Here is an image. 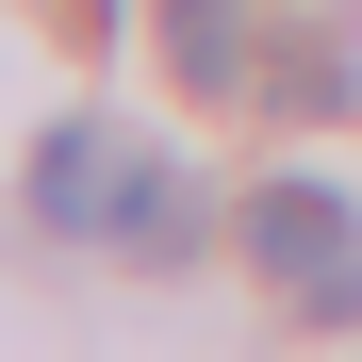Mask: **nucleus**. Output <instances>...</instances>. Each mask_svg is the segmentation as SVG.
Returning <instances> with one entry per match:
<instances>
[{"mask_svg":"<svg viewBox=\"0 0 362 362\" xmlns=\"http://www.w3.org/2000/svg\"><path fill=\"white\" fill-rule=\"evenodd\" d=\"M247 264L313 329H362V214L329 198V181H264V198H247Z\"/></svg>","mask_w":362,"mask_h":362,"instance_id":"f257e3e1","label":"nucleus"},{"mask_svg":"<svg viewBox=\"0 0 362 362\" xmlns=\"http://www.w3.org/2000/svg\"><path fill=\"white\" fill-rule=\"evenodd\" d=\"M132 132H99V115H66V132H49L33 148V230H115V214H132Z\"/></svg>","mask_w":362,"mask_h":362,"instance_id":"f03ea898","label":"nucleus"},{"mask_svg":"<svg viewBox=\"0 0 362 362\" xmlns=\"http://www.w3.org/2000/svg\"><path fill=\"white\" fill-rule=\"evenodd\" d=\"M115 230H132V264H198V230H214V198H198L181 165H132V214H115Z\"/></svg>","mask_w":362,"mask_h":362,"instance_id":"7ed1b4c3","label":"nucleus"},{"mask_svg":"<svg viewBox=\"0 0 362 362\" xmlns=\"http://www.w3.org/2000/svg\"><path fill=\"white\" fill-rule=\"evenodd\" d=\"M264 83H280V115H329V99L362 83V33H346V17H296V33H280V66H264Z\"/></svg>","mask_w":362,"mask_h":362,"instance_id":"20e7f679","label":"nucleus"},{"mask_svg":"<svg viewBox=\"0 0 362 362\" xmlns=\"http://www.w3.org/2000/svg\"><path fill=\"white\" fill-rule=\"evenodd\" d=\"M165 49H181V83H247V17L230 0H165Z\"/></svg>","mask_w":362,"mask_h":362,"instance_id":"39448f33","label":"nucleus"}]
</instances>
